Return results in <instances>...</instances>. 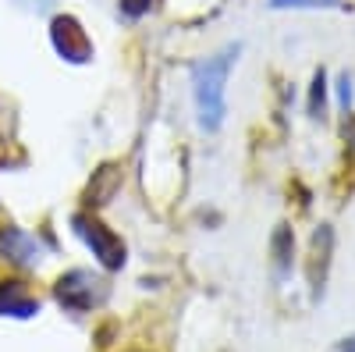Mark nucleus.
I'll use <instances>...</instances> for the list:
<instances>
[{
  "label": "nucleus",
  "instance_id": "39448f33",
  "mask_svg": "<svg viewBox=\"0 0 355 352\" xmlns=\"http://www.w3.org/2000/svg\"><path fill=\"white\" fill-rule=\"evenodd\" d=\"M0 253H4L11 263H18V267H36V263L43 260V246L33 231H25L18 224H4L0 228Z\"/></svg>",
  "mask_w": 355,
  "mask_h": 352
},
{
  "label": "nucleus",
  "instance_id": "1a4fd4ad",
  "mask_svg": "<svg viewBox=\"0 0 355 352\" xmlns=\"http://www.w3.org/2000/svg\"><path fill=\"white\" fill-rule=\"evenodd\" d=\"M323 100H327V85H323V75L313 78V97H309V114L320 117L323 114Z\"/></svg>",
  "mask_w": 355,
  "mask_h": 352
},
{
  "label": "nucleus",
  "instance_id": "f257e3e1",
  "mask_svg": "<svg viewBox=\"0 0 355 352\" xmlns=\"http://www.w3.org/2000/svg\"><path fill=\"white\" fill-rule=\"evenodd\" d=\"M239 43L224 47L210 57L196 61L192 68V100H196V117H199V128L202 132H217L224 125V114H227V78L231 68L239 61Z\"/></svg>",
  "mask_w": 355,
  "mask_h": 352
},
{
  "label": "nucleus",
  "instance_id": "0eeeda50",
  "mask_svg": "<svg viewBox=\"0 0 355 352\" xmlns=\"http://www.w3.org/2000/svg\"><path fill=\"white\" fill-rule=\"evenodd\" d=\"M0 313L33 317V313H40V303L28 296V292H25L18 281H4V285H0Z\"/></svg>",
  "mask_w": 355,
  "mask_h": 352
},
{
  "label": "nucleus",
  "instance_id": "f8f14e48",
  "mask_svg": "<svg viewBox=\"0 0 355 352\" xmlns=\"http://www.w3.org/2000/svg\"><path fill=\"white\" fill-rule=\"evenodd\" d=\"M338 352H355V338H345V342L338 345Z\"/></svg>",
  "mask_w": 355,
  "mask_h": 352
},
{
  "label": "nucleus",
  "instance_id": "7ed1b4c3",
  "mask_svg": "<svg viewBox=\"0 0 355 352\" xmlns=\"http://www.w3.org/2000/svg\"><path fill=\"white\" fill-rule=\"evenodd\" d=\"M53 292H57V303H61L64 310L89 313L93 306H100L107 299V281L96 278L93 271H68V274L57 278Z\"/></svg>",
  "mask_w": 355,
  "mask_h": 352
},
{
  "label": "nucleus",
  "instance_id": "20e7f679",
  "mask_svg": "<svg viewBox=\"0 0 355 352\" xmlns=\"http://www.w3.org/2000/svg\"><path fill=\"white\" fill-rule=\"evenodd\" d=\"M50 43H53V50L61 53L64 61H71V65L89 61V53H93V40H89V33L82 28V22L71 18V15H57V18L50 22Z\"/></svg>",
  "mask_w": 355,
  "mask_h": 352
},
{
  "label": "nucleus",
  "instance_id": "6e6552de",
  "mask_svg": "<svg viewBox=\"0 0 355 352\" xmlns=\"http://www.w3.org/2000/svg\"><path fill=\"white\" fill-rule=\"evenodd\" d=\"M274 11H341L345 0H266Z\"/></svg>",
  "mask_w": 355,
  "mask_h": 352
},
{
  "label": "nucleus",
  "instance_id": "9b49d317",
  "mask_svg": "<svg viewBox=\"0 0 355 352\" xmlns=\"http://www.w3.org/2000/svg\"><path fill=\"white\" fill-rule=\"evenodd\" d=\"M341 103L345 107L352 103V82H348V75H341Z\"/></svg>",
  "mask_w": 355,
  "mask_h": 352
},
{
  "label": "nucleus",
  "instance_id": "423d86ee",
  "mask_svg": "<svg viewBox=\"0 0 355 352\" xmlns=\"http://www.w3.org/2000/svg\"><path fill=\"white\" fill-rule=\"evenodd\" d=\"M121 182H125V167L121 164H103L100 171H93V182L85 189V203L89 207H103V203H110L117 196Z\"/></svg>",
  "mask_w": 355,
  "mask_h": 352
},
{
  "label": "nucleus",
  "instance_id": "9d476101",
  "mask_svg": "<svg viewBox=\"0 0 355 352\" xmlns=\"http://www.w3.org/2000/svg\"><path fill=\"white\" fill-rule=\"evenodd\" d=\"M117 4H121V11L128 18H142L146 11H150V0H117Z\"/></svg>",
  "mask_w": 355,
  "mask_h": 352
},
{
  "label": "nucleus",
  "instance_id": "f03ea898",
  "mask_svg": "<svg viewBox=\"0 0 355 352\" xmlns=\"http://www.w3.org/2000/svg\"><path fill=\"white\" fill-rule=\"evenodd\" d=\"M71 228H75L78 239L93 249V256L103 263L107 271H121L125 267V242H121V235H114L103 221L89 217V214H75Z\"/></svg>",
  "mask_w": 355,
  "mask_h": 352
}]
</instances>
